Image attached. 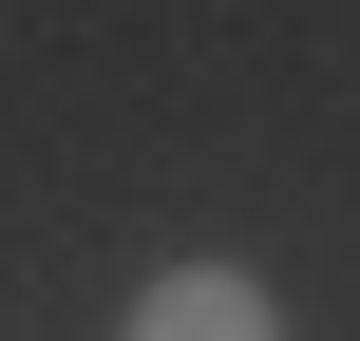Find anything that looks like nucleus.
Wrapping results in <instances>:
<instances>
[{
  "label": "nucleus",
  "instance_id": "nucleus-1",
  "mask_svg": "<svg viewBox=\"0 0 360 341\" xmlns=\"http://www.w3.org/2000/svg\"><path fill=\"white\" fill-rule=\"evenodd\" d=\"M114 341H285V304H266L247 266H152V285H133V323H114Z\"/></svg>",
  "mask_w": 360,
  "mask_h": 341
}]
</instances>
